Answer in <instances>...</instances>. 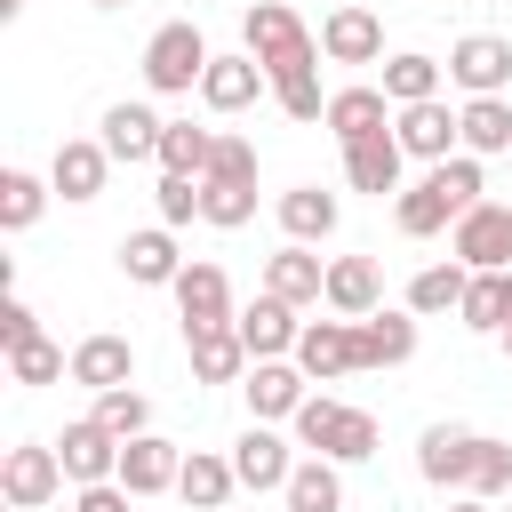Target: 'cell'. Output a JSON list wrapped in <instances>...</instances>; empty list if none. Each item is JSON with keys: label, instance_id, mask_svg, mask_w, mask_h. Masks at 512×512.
<instances>
[{"label": "cell", "instance_id": "cell-45", "mask_svg": "<svg viewBox=\"0 0 512 512\" xmlns=\"http://www.w3.org/2000/svg\"><path fill=\"white\" fill-rule=\"evenodd\" d=\"M32 336H40V320H32V304H24V296H8V304H0V344L16 352V344H32Z\"/></svg>", "mask_w": 512, "mask_h": 512}, {"label": "cell", "instance_id": "cell-16", "mask_svg": "<svg viewBox=\"0 0 512 512\" xmlns=\"http://www.w3.org/2000/svg\"><path fill=\"white\" fill-rule=\"evenodd\" d=\"M336 320H368L376 304H384V264L376 256H336L328 264V296H320Z\"/></svg>", "mask_w": 512, "mask_h": 512}, {"label": "cell", "instance_id": "cell-1", "mask_svg": "<svg viewBox=\"0 0 512 512\" xmlns=\"http://www.w3.org/2000/svg\"><path fill=\"white\" fill-rule=\"evenodd\" d=\"M416 472L432 488H456V496H504L512 488V448L488 440V432H464V424H432L416 440Z\"/></svg>", "mask_w": 512, "mask_h": 512}, {"label": "cell", "instance_id": "cell-2", "mask_svg": "<svg viewBox=\"0 0 512 512\" xmlns=\"http://www.w3.org/2000/svg\"><path fill=\"white\" fill-rule=\"evenodd\" d=\"M288 424H296V440H304L312 456H336V464L376 456V416H368V408H344V400H328V392H304V408H296Z\"/></svg>", "mask_w": 512, "mask_h": 512}, {"label": "cell", "instance_id": "cell-26", "mask_svg": "<svg viewBox=\"0 0 512 512\" xmlns=\"http://www.w3.org/2000/svg\"><path fill=\"white\" fill-rule=\"evenodd\" d=\"M416 360V312H368L360 320V368H408Z\"/></svg>", "mask_w": 512, "mask_h": 512}, {"label": "cell", "instance_id": "cell-5", "mask_svg": "<svg viewBox=\"0 0 512 512\" xmlns=\"http://www.w3.org/2000/svg\"><path fill=\"white\" fill-rule=\"evenodd\" d=\"M64 456H56V440H16L8 456H0V496H8V512H40V504H56L64 496Z\"/></svg>", "mask_w": 512, "mask_h": 512}, {"label": "cell", "instance_id": "cell-52", "mask_svg": "<svg viewBox=\"0 0 512 512\" xmlns=\"http://www.w3.org/2000/svg\"><path fill=\"white\" fill-rule=\"evenodd\" d=\"M504 160H512V152H504Z\"/></svg>", "mask_w": 512, "mask_h": 512}, {"label": "cell", "instance_id": "cell-17", "mask_svg": "<svg viewBox=\"0 0 512 512\" xmlns=\"http://www.w3.org/2000/svg\"><path fill=\"white\" fill-rule=\"evenodd\" d=\"M72 384H88V392L136 384V344H128V336H112V328L80 336V344H72Z\"/></svg>", "mask_w": 512, "mask_h": 512}, {"label": "cell", "instance_id": "cell-44", "mask_svg": "<svg viewBox=\"0 0 512 512\" xmlns=\"http://www.w3.org/2000/svg\"><path fill=\"white\" fill-rule=\"evenodd\" d=\"M136 496L120 488V480H88V488H72V512H128Z\"/></svg>", "mask_w": 512, "mask_h": 512}, {"label": "cell", "instance_id": "cell-34", "mask_svg": "<svg viewBox=\"0 0 512 512\" xmlns=\"http://www.w3.org/2000/svg\"><path fill=\"white\" fill-rule=\"evenodd\" d=\"M456 320H464L472 336H504V320H512V296H504V272H472V288H464V304H456Z\"/></svg>", "mask_w": 512, "mask_h": 512}, {"label": "cell", "instance_id": "cell-20", "mask_svg": "<svg viewBox=\"0 0 512 512\" xmlns=\"http://www.w3.org/2000/svg\"><path fill=\"white\" fill-rule=\"evenodd\" d=\"M232 472H240V488H288V472H296V456H288V440L272 432V424H248L240 440H232Z\"/></svg>", "mask_w": 512, "mask_h": 512}, {"label": "cell", "instance_id": "cell-49", "mask_svg": "<svg viewBox=\"0 0 512 512\" xmlns=\"http://www.w3.org/2000/svg\"><path fill=\"white\" fill-rule=\"evenodd\" d=\"M504 296H512V272H504Z\"/></svg>", "mask_w": 512, "mask_h": 512}, {"label": "cell", "instance_id": "cell-9", "mask_svg": "<svg viewBox=\"0 0 512 512\" xmlns=\"http://www.w3.org/2000/svg\"><path fill=\"white\" fill-rule=\"evenodd\" d=\"M392 136H400V152L408 160H448V152H464V128H456V112L440 104V96H424V104H400V120H392Z\"/></svg>", "mask_w": 512, "mask_h": 512}, {"label": "cell", "instance_id": "cell-39", "mask_svg": "<svg viewBox=\"0 0 512 512\" xmlns=\"http://www.w3.org/2000/svg\"><path fill=\"white\" fill-rule=\"evenodd\" d=\"M248 216H256V184H208V176H200V224L240 232Z\"/></svg>", "mask_w": 512, "mask_h": 512}, {"label": "cell", "instance_id": "cell-14", "mask_svg": "<svg viewBox=\"0 0 512 512\" xmlns=\"http://www.w3.org/2000/svg\"><path fill=\"white\" fill-rule=\"evenodd\" d=\"M168 288H176V320H184V328H224V320H232V280H224V264H184Z\"/></svg>", "mask_w": 512, "mask_h": 512}, {"label": "cell", "instance_id": "cell-41", "mask_svg": "<svg viewBox=\"0 0 512 512\" xmlns=\"http://www.w3.org/2000/svg\"><path fill=\"white\" fill-rule=\"evenodd\" d=\"M272 104H280L288 120H328V96H320V72H288V80H272Z\"/></svg>", "mask_w": 512, "mask_h": 512}, {"label": "cell", "instance_id": "cell-31", "mask_svg": "<svg viewBox=\"0 0 512 512\" xmlns=\"http://www.w3.org/2000/svg\"><path fill=\"white\" fill-rule=\"evenodd\" d=\"M392 224H400L408 240H432L440 224H456V200H448V192H440V184L424 176V184H408V192L392 200Z\"/></svg>", "mask_w": 512, "mask_h": 512}, {"label": "cell", "instance_id": "cell-21", "mask_svg": "<svg viewBox=\"0 0 512 512\" xmlns=\"http://www.w3.org/2000/svg\"><path fill=\"white\" fill-rule=\"evenodd\" d=\"M264 88H272V72H264L256 56H216V64L200 72V104H208V112H248Z\"/></svg>", "mask_w": 512, "mask_h": 512}, {"label": "cell", "instance_id": "cell-47", "mask_svg": "<svg viewBox=\"0 0 512 512\" xmlns=\"http://www.w3.org/2000/svg\"><path fill=\"white\" fill-rule=\"evenodd\" d=\"M504 360H512V320H504Z\"/></svg>", "mask_w": 512, "mask_h": 512}, {"label": "cell", "instance_id": "cell-23", "mask_svg": "<svg viewBox=\"0 0 512 512\" xmlns=\"http://www.w3.org/2000/svg\"><path fill=\"white\" fill-rule=\"evenodd\" d=\"M184 352H192V376L200 384H240L248 376V344H240L232 320L224 328H184Z\"/></svg>", "mask_w": 512, "mask_h": 512}, {"label": "cell", "instance_id": "cell-11", "mask_svg": "<svg viewBox=\"0 0 512 512\" xmlns=\"http://www.w3.org/2000/svg\"><path fill=\"white\" fill-rule=\"evenodd\" d=\"M176 472H184V448H176V440H160V432L120 440V472H112V480H120L128 496H168Z\"/></svg>", "mask_w": 512, "mask_h": 512}, {"label": "cell", "instance_id": "cell-12", "mask_svg": "<svg viewBox=\"0 0 512 512\" xmlns=\"http://www.w3.org/2000/svg\"><path fill=\"white\" fill-rule=\"evenodd\" d=\"M320 56L328 64H376L384 56V24H376V8H328L320 16Z\"/></svg>", "mask_w": 512, "mask_h": 512}, {"label": "cell", "instance_id": "cell-51", "mask_svg": "<svg viewBox=\"0 0 512 512\" xmlns=\"http://www.w3.org/2000/svg\"><path fill=\"white\" fill-rule=\"evenodd\" d=\"M96 8H120V0H96Z\"/></svg>", "mask_w": 512, "mask_h": 512}, {"label": "cell", "instance_id": "cell-27", "mask_svg": "<svg viewBox=\"0 0 512 512\" xmlns=\"http://www.w3.org/2000/svg\"><path fill=\"white\" fill-rule=\"evenodd\" d=\"M392 112H400V104H392L384 88H336L320 128H336V144H352V136H376V128H392Z\"/></svg>", "mask_w": 512, "mask_h": 512}, {"label": "cell", "instance_id": "cell-36", "mask_svg": "<svg viewBox=\"0 0 512 512\" xmlns=\"http://www.w3.org/2000/svg\"><path fill=\"white\" fill-rule=\"evenodd\" d=\"M208 144H216V128L168 120V136H160V168H168V176H208Z\"/></svg>", "mask_w": 512, "mask_h": 512}, {"label": "cell", "instance_id": "cell-8", "mask_svg": "<svg viewBox=\"0 0 512 512\" xmlns=\"http://www.w3.org/2000/svg\"><path fill=\"white\" fill-rule=\"evenodd\" d=\"M232 328H240L248 360H296V336H304L296 304H288V296H272V288H264L248 312H232Z\"/></svg>", "mask_w": 512, "mask_h": 512}, {"label": "cell", "instance_id": "cell-3", "mask_svg": "<svg viewBox=\"0 0 512 512\" xmlns=\"http://www.w3.org/2000/svg\"><path fill=\"white\" fill-rule=\"evenodd\" d=\"M248 56H256L272 80H288V72H312V64H320V40L304 32L296 0H256V8H248Z\"/></svg>", "mask_w": 512, "mask_h": 512}, {"label": "cell", "instance_id": "cell-33", "mask_svg": "<svg viewBox=\"0 0 512 512\" xmlns=\"http://www.w3.org/2000/svg\"><path fill=\"white\" fill-rule=\"evenodd\" d=\"M464 288H472V264H424V272L408 280V312H416V320L456 312V304H464Z\"/></svg>", "mask_w": 512, "mask_h": 512}, {"label": "cell", "instance_id": "cell-28", "mask_svg": "<svg viewBox=\"0 0 512 512\" xmlns=\"http://www.w3.org/2000/svg\"><path fill=\"white\" fill-rule=\"evenodd\" d=\"M232 488H240L232 456H208V448H192V456H184V472H176V496H184L192 512H224V504H232Z\"/></svg>", "mask_w": 512, "mask_h": 512}, {"label": "cell", "instance_id": "cell-40", "mask_svg": "<svg viewBox=\"0 0 512 512\" xmlns=\"http://www.w3.org/2000/svg\"><path fill=\"white\" fill-rule=\"evenodd\" d=\"M8 376H16V384H56V376H72V352H56L48 336H32V344L8 352Z\"/></svg>", "mask_w": 512, "mask_h": 512}, {"label": "cell", "instance_id": "cell-18", "mask_svg": "<svg viewBox=\"0 0 512 512\" xmlns=\"http://www.w3.org/2000/svg\"><path fill=\"white\" fill-rule=\"evenodd\" d=\"M304 384H312V376H304L296 360H256L240 392H248V416H256V424H280V416L304 408Z\"/></svg>", "mask_w": 512, "mask_h": 512}, {"label": "cell", "instance_id": "cell-37", "mask_svg": "<svg viewBox=\"0 0 512 512\" xmlns=\"http://www.w3.org/2000/svg\"><path fill=\"white\" fill-rule=\"evenodd\" d=\"M104 432H120V440H136V432H152V400L136 392V384H112V392H96V408H88Z\"/></svg>", "mask_w": 512, "mask_h": 512}, {"label": "cell", "instance_id": "cell-10", "mask_svg": "<svg viewBox=\"0 0 512 512\" xmlns=\"http://www.w3.org/2000/svg\"><path fill=\"white\" fill-rule=\"evenodd\" d=\"M296 368H304L312 384L352 376V368H360V320H304V336H296Z\"/></svg>", "mask_w": 512, "mask_h": 512}, {"label": "cell", "instance_id": "cell-29", "mask_svg": "<svg viewBox=\"0 0 512 512\" xmlns=\"http://www.w3.org/2000/svg\"><path fill=\"white\" fill-rule=\"evenodd\" d=\"M456 128H464V152H480V160H504L512 152V104L504 96H464Z\"/></svg>", "mask_w": 512, "mask_h": 512}, {"label": "cell", "instance_id": "cell-4", "mask_svg": "<svg viewBox=\"0 0 512 512\" xmlns=\"http://www.w3.org/2000/svg\"><path fill=\"white\" fill-rule=\"evenodd\" d=\"M208 64H216V48L200 40V24H160L144 40V88L152 96H192Z\"/></svg>", "mask_w": 512, "mask_h": 512}, {"label": "cell", "instance_id": "cell-22", "mask_svg": "<svg viewBox=\"0 0 512 512\" xmlns=\"http://www.w3.org/2000/svg\"><path fill=\"white\" fill-rule=\"evenodd\" d=\"M264 288L288 296V304H320L328 296V264L312 256V240H288L280 256H264Z\"/></svg>", "mask_w": 512, "mask_h": 512}, {"label": "cell", "instance_id": "cell-43", "mask_svg": "<svg viewBox=\"0 0 512 512\" xmlns=\"http://www.w3.org/2000/svg\"><path fill=\"white\" fill-rule=\"evenodd\" d=\"M152 200H160V224L176 232V224L200 216V176H168V168H160V192H152Z\"/></svg>", "mask_w": 512, "mask_h": 512}, {"label": "cell", "instance_id": "cell-42", "mask_svg": "<svg viewBox=\"0 0 512 512\" xmlns=\"http://www.w3.org/2000/svg\"><path fill=\"white\" fill-rule=\"evenodd\" d=\"M208 184H256V144L248 136H216L208 144Z\"/></svg>", "mask_w": 512, "mask_h": 512}, {"label": "cell", "instance_id": "cell-50", "mask_svg": "<svg viewBox=\"0 0 512 512\" xmlns=\"http://www.w3.org/2000/svg\"><path fill=\"white\" fill-rule=\"evenodd\" d=\"M504 512H512V488H504Z\"/></svg>", "mask_w": 512, "mask_h": 512}, {"label": "cell", "instance_id": "cell-15", "mask_svg": "<svg viewBox=\"0 0 512 512\" xmlns=\"http://www.w3.org/2000/svg\"><path fill=\"white\" fill-rule=\"evenodd\" d=\"M104 176H112L104 136H64V144H56V160H48V184H56L64 200H96V192H104Z\"/></svg>", "mask_w": 512, "mask_h": 512}, {"label": "cell", "instance_id": "cell-19", "mask_svg": "<svg viewBox=\"0 0 512 512\" xmlns=\"http://www.w3.org/2000/svg\"><path fill=\"white\" fill-rule=\"evenodd\" d=\"M56 456H64V472H72V488H88V480H112V472H120V432H104L96 416H80V424H64Z\"/></svg>", "mask_w": 512, "mask_h": 512}, {"label": "cell", "instance_id": "cell-32", "mask_svg": "<svg viewBox=\"0 0 512 512\" xmlns=\"http://www.w3.org/2000/svg\"><path fill=\"white\" fill-rule=\"evenodd\" d=\"M280 232H288V240H328V232H336V192H320V184L280 192Z\"/></svg>", "mask_w": 512, "mask_h": 512}, {"label": "cell", "instance_id": "cell-7", "mask_svg": "<svg viewBox=\"0 0 512 512\" xmlns=\"http://www.w3.org/2000/svg\"><path fill=\"white\" fill-rule=\"evenodd\" d=\"M448 80H456L464 96H504V88H512V40H504V32H464V40L448 48Z\"/></svg>", "mask_w": 512, "mask_h": 512}, {"label": "cell", "instance_id": "cell-24", "mask_svg": "<svg viewBox=\"0 0 512 512\" xmlns=\"http://www.w3.org/2000/svg\"><path fill=\"white\" fill-rule=\"evenodd\" d=\"M160 136H168V120L152 104H112L104 112V152L112 160H160Z\"/></svg>", "mask_w": 512, "mask_h": 512}, {"label": "cell", "instance_id": "cell-13", "mask_svg": "<svg viewBox=\"0 0 512 512\" xmlns=\"http://www.w3.org/2000/svg\"><path fill=\"white\" fill-rule=\"evenodd\" d=\"M400 168H408V152H400L392 128L344 144V184H352V192H376V200H384V192H400Z\"/></svg>", "mask_w": 512, "mask_h": 512}, {"label": "cell", "instance_id": "cell-25", "mask_svg": "<svg viewBox=\"0 0 512 512\" xmlns=\"http://www.w3.org/2000/svg\"><path fill=\"white\" fill-rule=\"evenodd\" d=\"M120 272H128L136 288H168V280L184 272V256H176V232H168V224H152V232H128V240H120Z\"/></svg>", "mask_w": 512, "mask_h": 512}, {"label": "cell", "instance_id": "cell-6", "mask_svg": "<svg viewBox=\"0 0 512 512\" xmlns=\"http://www.w3.org/2000/svg\"><path fill=\"white\" fill-rule=\"evenodd\" d=\"M456 264L472 272H512V200H472L456 216Z\"/></svg>", "mask_w": 512, "mask_h": 512}, {"label": "cell", "instance_id": "cell-30", "mask_svg": "<svg viewBox=\"0 0 512 512\" xmlns=\"http://www.w3.org/2000/svg\"><path fill=\"white\" fill-rule=\"evenodd\" d=\"M288 512H344V480H336V456H304L288 472Z\"/></svg>", "mask_w": 512, "mask_h": 512}, {"label": "cell", "instance_id": "cell-46", "mask_svg": "<svg viewBox=\"0 0 512 512\" xmlns=\"http://www.w3.org/2000/svg\"><path fill=\"white\" fill-rule=\"evenodd\" d=\"M448 512H488V496H456V504H448Z\"/></svg>", "mask_w": 512, "mask_h": 512}, {"label": "cell", "instance_id": "cell-38", "mask_svg": "<svg viewBox=\"0 0 512 512\" xmlns=\"http://www.w3.org/2000/svg\"><path fill=\"white\" fill-rule=\"evenodd\" d=\"M384 96H392V104H424V96H440V64L416 56V48L392 56V64H384Z\"/></svg>", "mask_w": 512, "mask_h": 512}, {"label": "cell", "instance_id": "cell-48", "mask_svg": "<svg viewBox=\"0 0 512 512\" xmlns=\"http://www.w3.org/2000/svg\"><path fill=\"white\" fill-rule=\"evenodd\" d=\"M16 8H24V0H0V16H16Z\"/></svg>", "mask_w": 512, "mask_h": 512}, {"label": "cell", "instance_id": "cell-35", "mask_svg": "<svg viewBox=\"0 0 512 512\" xmlns=\"http://www.w3.org/2000/svg\"><path fill=\"white\" fill-rule=\"evenodd\" d=\"M48 192H56V184H40V176H24V168H0V232H32L40 208H48Z\"/></svg>", "mask_w": 512, "mask_h": 512}]
</instances>
